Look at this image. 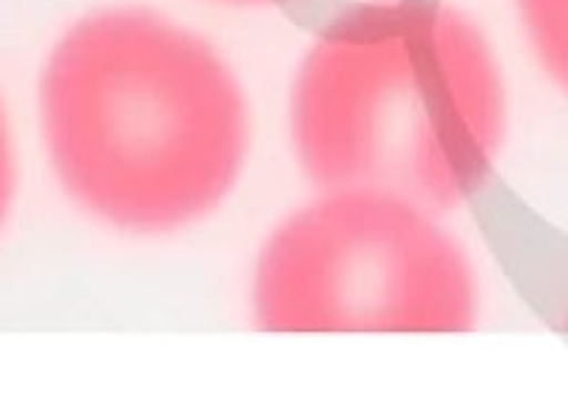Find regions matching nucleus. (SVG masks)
I'll list each match as a JSON object with an SVG mask.
<instances>
[{
  "label": "nucleus",
  "mask_w": 568,
  "mask_h": 420,
  "mask_svg": "<svg viewBox=\"0 0 568 420\" xmlns=\"http://www.w3.org/2000/svg\"><path fill=\"white\" fill-rule=\"evenodd\" d=\"M531 52L568 94V0H515Z\"/></svg>",
  "instance_id": "nucleus-4"
},
{
  "label": "nucleus",
  "mask_w": 568,
  "mask_h": 420,
  "mask_svg": "<svg viewBox=\"0 0 568 420\" xmlns=\"http://www.w3.org/2000/svg\"><path fill=\"white\" fill-rule=\"evenodd\" d=\"M251 318L276 336H458L480 281L438 211L382 191L324 188L265 236Z\"/></svg>",
  "instance_id": "nucleus-3"
},
{
  "label": "nucleus",
  "mask_w": 568,
  "mask_h": 420,
  "mask_svg": "<svg viewBox=\"0 0 568 420\" xmlns=\"http://www.w3.org/2000/svg\"><path fill=\"white\" fill-rule=\"evenodd\" d=\"M213 3H225V7H278L287 0H213Z\"/></svg>",
  "instance_id": "nucleus-6"
},
{
  "label": "nucleus",
  "mask_w": 568,
  "mask_h": 420,
  "mask_svg": "<svg viewBox=\"0 0 568 420\" xmlns=\"http://www.w3.org/2000/svg\"><path fill=\"white\" fill-rule=\"evenodd\" d=\"M509 103L489 38L446 0H364L324 23L287 98L316 191H382L453 211L486 188Z\"/></svg>",
  "instance_id": "nucleus-2"
},
{
  "label": "nucleus",
  "mask_w": 568,
  "mask_h": 420,
  "mask_svg": "<svg viewBox=\"0 0 568 420\" xmlns=\"http://www.w3.org/2000/svg\"><path fill=\"white\" fill-rule=\"evenodd\" d=\"M34 116L65 199L129 236L200 225L251 154L245 89L202 34L142 7H105L60 32Z\"/></svg>",
  "instance_id": "nucleus-1"
},
{
  "label": "nucleus",
  "mask_w": 568,
  "mask_h": 420,
  "mask_svg": "<svg viewBox=\"0 0 568 420\" xmlns=\"http://www.w3.org/2000/svg\"><path fill=\"white\" fill-rule=\"evenodd\" d=\"M18 180V140H14V125L9 120L7 103L0 98V231L7 227L9 214H12Z\"/></svg>",
  "instance_id": "nucleus-5"
}]
</instances>
